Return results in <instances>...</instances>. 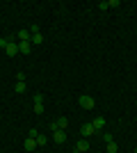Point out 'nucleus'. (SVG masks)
I'll return each mask as SVG.
<instances>
[{
  "label": "nucleus",
  "instance_id": "nucleus-8",
  "mask_svg": "<svg viewBox=\"0 0 137 153\" xmlns=\"http://www.w3.org/2000/svg\"><path fill=\"white\" fill-rule=\"evenodd\" d=\"M91 126L96 128V130H103V128H105V119H103V117H96V119L91 121Z\"/></svg>",
  "mask_w": 137,
  "mask_h": 153
},
{
  "label": "nucleus",
  "instance_id": "nucleus-4",
  "mask_svg": "<svg viewBox=\"0 0 137 153\" xmlns=\"http://www.w3.org/2000/svg\"><path fill=\"white\" fill-rule=\"evenodd\" d=\"M80 133L85 135V140H87V137H91V135H96V128L91 126V123H82V128H80Z\"/></svg>",
  "mask_w": 137,
  "mask_h": 153
},
{
  "label": "nucleus",
  "instance_id": "nucleus-21",
  "mask_svg": "<svg viewBox=\"0 0 137 153\" xmlns=\"http://www.w3.org/2000/svg\"><path fill=\"white\" fill-rule=\"evenodd\" d=\"M7 44H9L7 39H0V48H2V51H5V48H7Z\"/></svg>",
  "mask_w": 137,
  "mask_h": 153
},
{
  "label": "nucleus",
  "instance_id": "nucleus-10",
  "mask_svg": "<svg viewBox=\"0 0 137 153\" xmlns=\"http://www.w3.org/2000/svg\"><path fill=\"white\" fill-rule=\"evenodd\" d=\"M55 121H57L59 130H66V128H69V119H66V117H59V119H55Z\"/></svg>",
  "mask_w": 137,
  "mask_h": 153
},
{
  "label": "nucleus",
  "instance_id": "nucleus-16",
  "mask_svg": "<svg viewBox=\"0 0 137 153\" xmlns=\"http://www.w3.org/2000/svg\"><path fill=\"white\" fill-rule=\"evenodd\" d=\"M101 140H103L105 144H107V142H114V140H112V135H110V133H101Z\"/></svg>",
  "mask_w": 137,
  "mask_h": 153
},
{
  "label": "nucleus",
  "instance_id": "nucleus-6",
  "mask_svg": "<svg viewBox=\"0 0 137 153\" xmlns=\"http://www.w3.org/2000/svg\"><path fill=\"white\" fill-rule=\"evenodd\" d=\"M30 51H32V41H19V53L30 55Z\"/></svg>",
  "mask_w": 137,
  "mask_h": 153
},
{
  "label": "nucleus",
  "instance_id": "nucleus-11",
  "mask_svg": "<svg viewBox=\"0 0 137 153\" xmlns=\"http://www.w3.org/2000/svg\"><path fill=\"white\" fill-rule=\"evenodd\" d=\"M117 151H119V146L114 142H107V144H105V153H117Z\"/></svg>",
  "mask_w": 137,
  "mask_h": 153
},
{
  "label": "nucleus",
  "instance_id": "nucleus-13",
  "mask_svg": "<svg viewBox=\"0 0 137 153\" xmlns=\"http://www.w3.org/2000/svg\"><path fill=\"white\" fill-rule=\"evenodd\" d=\"M32 112H34V114H44V103H34Z\"/></svg>",
  "mask_w": 137,
  "mask_h": 153
},
{
  "label": "nucleus",
  "instance_id": "nucleus-15",
  "mask_svg": "<svg viewBox=\"0 0 137 153\" xmlns=\"http://www.w3.org/2000/svg\"><path fill=\"white\" fill-rule=\"evenodd\" d=\"M34 140H37V146H46V135H37V137H34Z\"/></svg>",
  "mask_w": 137,
  "mask_h": 153
},
{
  "label": "nucleus",
  "instance_id": "nucleus-1",
  "mask_svg": "<svg viewBox=\"0 0 137 153\" xmlns=\"http://www.w3.org/2000/svg\"><path fill=\"white\" fill-rule=\"evenodd\" d=\"M78 103H80V108H85V110H94V108H96V101H94L91 96H87V94L80 96Z\"/></svg>",
  "mask_w": 137,
  "mask_h": 153
},
{
  "label": "nucleus",
  "instance_id": "nucleus-7",
  "mask_svg": "<svg viewBox=\"0 0 137 153\" xmlns=\"http://www.w3.org/2000/svg\"><path fill=\"white\" fill-rule=\"evenodd\" d=\"M16 37H19V41H30V39H32V34H30V30H27V27H23V30H19V34H16Z\"/></svg>",
  "mask_w": 137,
  "mask_h": 153
},
{
  "label": "nucleus",
  "instance_id": "nucleus-9",
  "mask_svg": "<svg viewBox=\"0 0 137 153\" xmlns=\"http://www.w3.org/2000/svg\"><path fill=\"white\" fill-rule=\"evenodd\" d=\"M23 146H25V151H34V149H37V140H34V137H27Z\"/></svg>",
  "mask_w": 137,
  "mask_h": 153
},
{
  "label": "nucleus",
  "instance_id": "nucleus-17",
  "mask_svg": "<svg viewBox=\"0 0 137 153\" xmlns=\"http://www.w3.org/2000/svg\"><path fill=\"white\" fill-rule=\"evenodd\" d=\"M16 82H25V73H23V71L16 73Z\"/></svg>",
  "mask_w": 137,
  "mask_h": 153
},
{
  "label": "nucleus",
  "instance_id": "nucleus-2",
  "mask_svg": "<svg viewBox=\"0 0 137 153\" xmlns=\"http://www.w3.org/2000/svg\"><path fill=\"white\" fill-rule=\"evenodd\" d=\"M73 151H76V153H87V151H89V140H78Z\"/></svg>",
  "mask_w": 137,
  "mask_h": 153
},
{
  "label": "nucleus",
  "instance_id": "nucleus-20",
  "mask_svg": "<svg viewBox=\"0 0 137 153\" xmlns=\"http://www.w3.org/2000/svg\"><path fill=\"white\" fill-rule=\"evenodd\" d=\"M32 101H34V103H44V96H41V94H34Z\"/></svg>",
  "mask_w": 137,
  "mask_h": 153
},
{
  "label": "nucleus",
  "instance_id": "nucleus-12",
  "mask_svg": "<svg viewBox=\"0 0 137 153\" xmlns=\"http://www.w3.org/2000/svg\"><path fill=\"white\" fill-rule=\"evenodd\" d=\"M30 41H32V46H34V44H44V34H41V32H37V34H32V39H30Z\"/></svg>",
  "mask_w": 137,
  "mask_h": 153
},
{
  "label": "nucleus",
  "instance_id": "nucleus-19",
  "mask_svg": "<svg viewBox=\"0 0 137 153\" xmlns=\"http://www.w3.org/2000/svg\"><path fill=\"white\" fill-rule=\"evenodd\" d=\"M48 128H50V133H55V130H59L57 121H50V123H48Z\"/></svg>",
  "mask_w": 137,
  "mask_h": 153
},
{
  "label": "nucleus",
  "instance_id": "nucleus-18",
  "mask_svg": "<svg viewBox=\"0 0 137 153\" xmlns=\"http://www.w3.org/2000/svg\"><path fill=\"white\" fill-rule=\"evenodd\" d=\"M27 30H30V34H37V32H41V27L39 25H30Z\"/></svg>",
  "mask_w": 137,
  "mask_h": 153
},
{
  "label": "nucleus",
  "instance_id": "nucleus-5",
  "mask_svg": "<svg viewBox=\"0 0 137 153\" xmlns=\"http://www.w3.org/2000/svg\"><path fill=\"white\" fill-rule=\"evenodd\" d=\"M5 53L9 55V57H14V55H19V44H14V39L7 44V48H5Z\"/></svg>",
  "mask_w": 137,
  "mask_h": 153
},
{
  "label": "nucleus",
  "instance_id": "nucleus-14",
  "mask_svg": "<svg viewBox=\"0 0 137 153\" xmlns=\"http://www.w3.org/2000/svg\"><path fill=\"white\" fill-rule=\"evenodd\" d=\"M14 91H16V94H23V91H25V82H16L14 85Z\"/></svg>",
  "mask_w": 137,
  "mask_h": 153
},
{
  "label": "nucleus",
  "instance_id": "nucleus-3",
  "mask_svg": "<svg viewBox=\"0 0 137 153\" xmlns=\"http://www.w3.org/2000/svg\"><path fill=\"white\" fill-rule=\"evenodd\" d=\"M53 142H55V144H64L66 142V130H55V133H53Z\"/></svg>",
  "mask_w": 137,
  "mask_h": 153
}]
</instances>
